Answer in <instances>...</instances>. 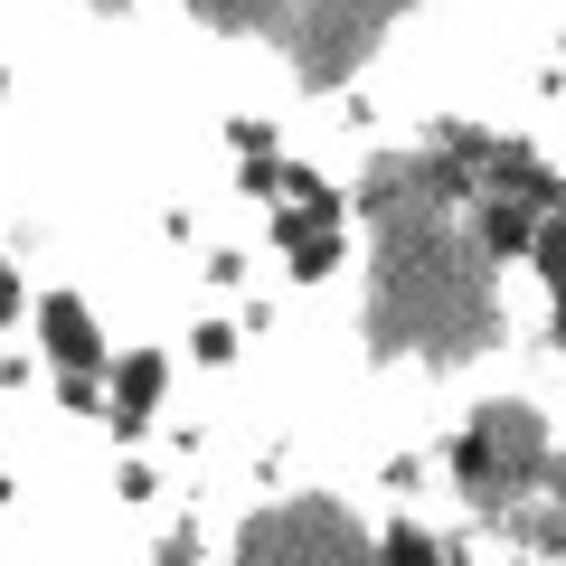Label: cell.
I'll return each mask as SVG.
<instances>
[{
  "label": "cell",
  "instance_id": "1",
  "mask_svg": "<svg viewBox=\"0 0 566 566\" xmlns=\"http://www.w3.org/2000/svg\"><path fill=\"white\" fill-rule=\"evenodd\" d=\"M29 331H39V349L66 368V378H95V368H114V349H104L95 312H85L76 293H39V303H29Z\"/></svg>",
  "mask_w": 566,
  "mask_h": 566
},
{
  "label": "cell",
  "instance_id": "2",
  "mask_svg": "<svg viewBox=\"0 0 566 566\" xmlns=\"http://www.w3.org/2000/svg\"><path fill=\"white\" fill-rule=\"evenodd\" d=\"M161 387H170V359H161V349H123V359L104 368V424H114L123 444H133L142 424H151Z\"/></svg>",
  "mask_w": 566,
  "mask_h": 566
},
{
  "label": "cell",
  "instance_id": "3",
  "mask_svg": "<svg viewBox=\"0 0 566 566\" xmlns=\"http://www.w3.org/2000/svg\"><path fill=\"white\" fill-rule=\"evenodd\" d=\"M378 566H444V538L416 528V520H397V528H378Z\"/></svg>",
  "mask_w": 566,
  "mask_h": 566
},
{
  "label": "cell",
  "instance_id": "4",
  "mask_svg": "<svg viewBox=\"0 0 566 566\" xmlns=\"http://www.w3.org/2000/svg\"><path fill=\"white\" fill-rule=\"evenodd\" d=\"M227 142H237V161H283V133L264 114H237V123H227Z\"/></svg>",
  "mask_w": 566,
  "mask_h": 566
},
{
  "label": "cell",
  "instance_id": "5",
  "mask_svg": "<svg viewBox=\"0 0 566 566\" xmlns=\"http://www.w3.org/2000/svg\"><path fill=\"white\" fill-rule=\"evenodd\" d=\"M189 349H199L208 368H218V359H237V322H199V331H189Z\"/></svg>",
  "mask_w": 566,
  "mask_h": 566
},
{
  "label": "cell",
  "instance_id": "6",
  "mask_svg": "<svg viewBox=\"0 0 566 566\" xmlns=\"http://www.w3.org/2000/svg\"><path fill=\"white\" fill-rule=\"evenodd\" d=\"M20 312H29V293H20V274H10V264H0V331L20 322Z\"/></svg>",
  "mask_w": 566,
  "mask_h": 566
}]
</instances>
